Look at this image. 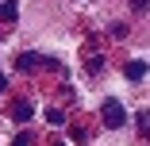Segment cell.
Here are the masks:
<instances>
[{
  "label": "cell",
  "mask_w": 150,
  "mask_h": 146,
  "mask_svg": "<svg viewBox=\"0 0 150 146\" xmlns=\"http://www.w3.org/2000/svg\"><path fill=\"white\" fill-rule=\"evenodd\" d=\"M100 115H104V127H112V131H119V127L127 123V111H123V104H119V100H104Z\"/></svg>",
  "instance_id": "6da1fadb"
},
{
  "label": "cell",
  "mask_w": 150,
  "mask_h": 146,
  "mask_svg": "<svg viewBox=\"0 0 150 146\" xmlns=\"http://www.w3.org/2000/svg\"><path fill=\"white\" fill-rule=\"evenodd\" d=\"M19 73H31V69H39V66H58L54 58H39V54H19Z\"/></svg>",
  "instance_id": "7a4b0ae2"
},
{
  "label": "cell",
  "mask_w": 150,
  "mask_h": 146,
  "mask_svg": "<svg viewBox=\"0 0 150 146\" xmlns=\"http://www.w3.org/2000/svg\"><path fill=\"white\" fill-rule=\"evenodd\" d=\"M31 115H35L31 104H27V100H16V108H12V119L16 123H31Z\"/></svg>",
  "instance_id": "3957f363"
},
{
  "label": "cell",
  "mask_w": 150,
  "mask_h": 146,
  "mask_svg": "<svg viewBox=\"0 0 150 146\" xmlns=\"http://www.w3.org/2000/svg\"><path fill=\"white\" fill-rule=\"evenodd\" d=\"M16 16H19V4L16 0H4L0 4V23H16Z\"/></svg>",
  "instance_id": "277c9868"
},
{
  "label": "cell",
  "mask_w": 150,
  "mask_h": 146,
  "mask_svg": "<svg viewBox=\"0 0 150 146\" xmlns=\"http://www.w3.org/2000/svg\"><path fill=\"white\" fill-rule=\"evenodd\" d=\"M123 73H127V81H142V77H146V62H139V58H135V62H127Z\"/></svg>",
  "instance_id": "5b68a950"
},
{
  "label": "cell",
  "mask_w": 150,
  "mask_h": 146,
  "mask_svg": "<svg viewBox=\"0 0 150 146\" xmlns=\"http://www.w3.org/2000/svg\"><path fill=\"white\" fill-rule=\"evenodd\" d=\"M85 66H88V73H100V69H104V58H100V54H88Z\"/></svg>",
  "instance_id": "8992f818"
},
{
  "label": "cell",
  "mask_w": 150,
  "mask_h": 146,
  "mask_svg": "<svg viewBox=\"0 0 150 146\" xmlns=\"http://www.w3.org/2000/svg\"><path fill=\"white\" fill-rule=\"evenodd\" d=\"M46 123H50V127H62V123H66V115L58 111V108H50V111H46Z\"/></svg>",
  "instance_id": "52a82bcc"
},
{
  "label": "cell",
  "mask_w": 150,
  "mask_h": 146,
  "mask_svg": "<svg viewBox=\"0 0 150 146\" xmlns=\"http://www.w3.org/2000/svg\"><path fill=\"white\" fill-rule=\"evenodd\" d=\"M150 8V0H131V12H146Z\"/></svg>",
  "instance_id": "ba28073f"
},
{
  "label": "cell",
  "mask_w": 150,
  "mask_h": 146,
  "mask_svg": "<svg viewBox=\"0 0 150 146\" xmlns=\"http://www.w3.org/2000/svg\"><path fill=\"white\" fill-rule=\"evenodd\" d=\"M139 131H142V135H150V115H139Z\"/></svg>",
  "instance_id": "9c48e42d"
},
{
  "label": "cell",
  "mask_w": 150,
  "mask_h": 146,
  "mask_svg": "<svg viewBox=\"0 0 150 146\" xmlns=\"http://www.w3.org/2000/svg\"><path fill=\"white\" fill-rule=\"evenodd\" d=\"M12 146H31V135H27V131H23V135H16V142H12Z\"/></svg>",
  "instance_id": "30bf717a"
},
{
  "label": "cell",
  "mask_w": 150,
  "mask_h": 146,
  "mask_svg": "<svg viewBox=\"0 0 150 146\" xmlns=\"http://www.w3.org/2000/svg\"><path fill=\"white\" fill-rule=\"evenodd\" d=\"M4 85H8V81H4V73H0V92H4Z\"/></svg>",
  "instance_id": "8fae6325"
}]
</instances>
